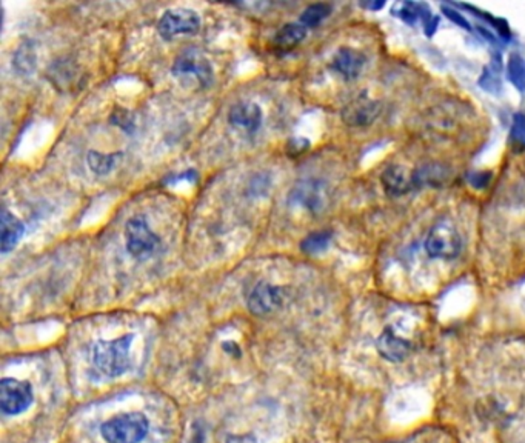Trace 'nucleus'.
<instances>
[{"mask_svg":"<svg viewBox=\"0 0 525 443\" xmlns=\"http://www.w3.org/2000/svg\"><path fill=\"white\" fill-rule=\"evenodd\" d=\"M134 336L125 334L113 341H99L93 347L94 367L107 377H119L130 368V349Z\"/></svg>","mask_w":525,"mask_h":443,"instance_id":"1","label":"nucleus"},{"mask_svg":"<svg viewBox=\"0 0 525 443\" xmlns=\"http://www.w3.org/2000/svg\"><path fill=\"white\" fill-rule=\"evenodd\" d=\"M148 429V419L142 413H123L105 422L101 434L108 443H141Z\"/></svg>","mask_w":525,"mask_h":443,"instance_id":"2","label":"nucleus"},{"mask_svg":"<svg viewBox=\"0 0 525 443\" xmlns=\"http://www.w3.org/2000/svg\"><path fill=\"white\" fill-rule=\"evenodd\" d=\"M172 74L183 85H193L196 88H208L214 79L212 63L198 50H187L177 56Z\"/></svg>","mask_w":525,"mask_h":443,"instance_id":"3","label":"nucleus"},{"mask_svg":"<svg viewBox=\"0 0 525 443\" xmlns=\"http://www.w3.org/2000/svg\"><path fill=\"white\" fill-rule=\"evenodd\" d=\"M462 250V240L451 220H439L433 225L425 239V251L430 257L451 260Z\"/></svg>","mask_w":525,"mask_h":443,"instance_id":"4","label":"nucleus"},{"mask_svg":"<svg viewBox=\"0 0 525 443\" xmlns=\"http://www.w3.org/2000/svg\"><path fill=\"white\" fill-rule=\"evenodd\" d=\"M125 240L127 250L134 259L145 260L153 256L161 240L151 230L145 217L136 216L131 217L125 225Z\"/></svg>","mask_w":525,"mask_h":443,"instance_id":"5","label":"nucleus"},{"mask_svg":"<svg viewBox=\"0 0 525 443\" xmlns=\"http://www.w3.org/2000/svg\"><path fill=\"white\" fill-rule=\"evenodd\" d=\"M200 28V16L189 8H173L163 12L157 23V31L165 41L181 34H194Z\"/></svg>","mask_w":525,"mask_h":443,"instance_id":"6","label":"nucleus"},{"mask_svg":"<svg viewBox=\"0 0 525 443\" xmlns=\"http://www.w3.org/2000/svg\"><path fill=\"white\" fill-rule=\"evenodd\" d=\"M32 388L28 382L5 377L0 382V408L8 415L21 414L32 403Z\"/></svg>","mask_w":525,"mask_h":443,"instance_id":"7","label":"nucleus"},{"mask_svg":"<svg viewBox=\"0 0 525 443\" xmlns=\"http://www.w3.org/2000/svg\"><path fill=\"white\" fill-rule=\"evenodd\" d=\"M328 200H330V193H328L327 185L324 182L314 179L299 182L290 194V202L304 206L307 211L313 214L325 211Z\"/></svg>","mask_w":525,"mask_h":443,"instance_id":"8","label":"nucleus"},{"mask_svg":"<svg viewBox=\"0 0 525 443\" xmlns=\"http://www.w3.org/2000/svg\"><path fill=\"white\" fill-rule=\"evenodd\" d=\"M380 114H382V103L376 99H371L367 94L354 97L340 113L342 120L349 127H369Z\"/></svg>","mask_w":525,"mask_h":443,"instance_id":"9","label":"nucleus"},{"mask_svg":"<svg viewBox=\"0 0 525 443\" xmlns=\"http://www.w3.org/2000/svg\"><path fill=\"white\" fill-rule=\"evenodd\" d=\"M285 299V288L267 282H260L254 286L248 297V310L254 316H267L279 310Z\"/></svg>","mask_w":525,"mask_h":443,"instance_id":"10","label":"nucleus"},{"mask_svg":"<svg viewBox=\"0 0 525 443\" xmlns=\"http://www.w3.org/2000/svg\"><path fill=\"white\" fill-rule=\"evenodd\" d=\"M376 348L385 360L400 362L410 354L411 343L406 338L398 336L393 328H385L382 334L378 337Z\"/></svg>","mask_w":525,"mask_h":443,"instance_id":"11","label":"nucleus"},{"mask_svg":"<svg viewBox=\"0 0 525 443\" xmlns=\"http://www.w3.org/2000/svg\"><path fill=\"white\" fill-rule=\"evenodd\" d=\"M365 62L367 58L360 51L353 48H340L333 57L331 67L345 80H354L362 73Z\"/></svg>","mask_w":525,"mask_h":443,"instance_id":"12","label":"nucleus"},{"mask_svg":"<svg viewBox=\"0 0 525 443\" xmlns=\"http://www.w3.org/2000/svg\"><path fill=\"white\" fill-rule=\"evenodd\" d=\"M262 119H264V114H262V109L259 105H256L253 102H239L229 109L228 114V120L229 123H233L234 127H239L245 131L254 133L256 129H259L262 125Z\"/></svg>","mask_w":525,"mask_h":443,"instance_id":"13","label":"nucleus"},{"mask_svg":"<svg viewBox=\"0 0 525 443\" xmlns=\"http://www.w3.org/2000/svg\"><path fill=\"white\" fill-rule=\"evenodd\" d=\"M380 182H382L387 194L390 195H404L411 188H415L413 186V175H409L405 166L398 164L389 165L384 169Z\"/></svg>","mask_w":525,"mask_h":443,"instance_id":"14","label":"nucleus"},{"mask_svg":"<svg viewBox=\"0 0 525 443\" xmlns=\"http://www.w3.org/2000/svg\"><path fill=\"white\" fill-rule=\"evenodd\" d=\"M413 175V186L421 188V186H444L445 182L450 179L451 171L449 166L441 164H426L415 169Z\"/></svg>","mask_w":525,"mask_h":443,"instance_id":"15","label":"nucleus"},{"mask_svg":"<svg viewBox=\"0 0 525 443\" xmlns=\"http://www.w3.org/2000/svg\"><path fill=\"white\" fill-rule=\"evenodd\" d=\"M0 226H2V234H0V246L2 252H8L16 248L19 240L25 234V226L14 214H11L8 210H2L0 216Z\"/></svg>","mask_w":525,"mask_h":443,"instance_id":"16","label":"nucleus"},{"mask_svg":"<svg viewBox=\"0 0 525 443\" xmlns=\"http://www.w3.org/2000/svg\"><path fill=\"white\" fill-rule=\"evenodd\" d=\"M305 36H307V28L304 27V25L287 23L278 32H276L273 43L276 48L288 51V50H293L294 47H298V45L304 41Z\"/></svg>","mask_w":525,"mask_h":443,"instance_id":"17","label":"nucleus"},{"mask_svg":"<svg viewBox=\"0 0 525 443\" xmlns=\"http://www.w3.org/2000/svg\"><path fill=\"white\" fill-rule=\"evenodd\" d=\"M393 14L398 16L400 21L405 22L406 25H416L419 19H422L425 25L433 17L429 5L416 2L398 3L395 8H393Z\"/></svg>","mask_w":525,"mask_h":443,"instance_id":"18","label":"nucleus"},{"mask_svg":"<svg viewBox=\"0 0 525 443\" xmlns=\"http://www.w3.org/2000/svg\"><path fill=\"white\" fill-rule=\"evenodd\" d=\"M501 71H502V63H501V56L500 54H493L491 56V61L488 62L487 67L484 68L481 77H479V87H481L484 91L491 94H497L501 91Z\"/></svg>","mask_w":525,"mask_h":443,"instance_id":"19","label":"nucleus"},{"mask_svg":"<svg viewBox=\"0 0 525 443\" xmlns=\"http://www.w3.org/2000/svg\"><path fill=\"white\" fill-rule=\"evenodd\" d=\"M50 77L57 88H73L77 85V68L67 61L56 62L50 69Z\"/></svg>","mask_w":525,"mask_h":443,"instance_id":"20","label":"nucleus"},{"mask_svg":"<svg viewBox=\"0 0 525 443\" xmlns=\"http://www.w3.org/2000/svg\"><path fill=\"white\" fill-rule=\"evenodd\" d=\"M121 154H105L99 151H88L87 162L91 171L97 175H107L114 169Z\"/></svg>","mask_w":525,"mask_h":443,"instance_id":"21","label":"nucleus"},{"mask_svg":"<svg viewBox=\"0 0 525 443\" xmlns=\"http://www.w3.org/2000/svg\"><path fill=\"white\" fill-rule=\"evenodd\" d=\"M507 79L519 93H525V58L521 54L511 53L508 56Z\"/></svg>","mask_w":525,"mask_h":443,"instance_id":"22","label":"nucleus"},{"mask_svg":"<svg viewBox=\"0 0 525 443\" xmlns=\"http://www.w3.org/2000/svg\"><path fill=\"white\" fill-rule=\"evenodd\" d=\"M331 233L330 231H316L308 234V236L300 242V251L310 256H316L328 250L331 244Z\"/></svg>","mask_w":525,"mask_h":443,"instance_id":"23","label":"nucleus"},{"mask_svg":"<svg viewBox=\"0 0 525 443\" xmlns=\"http://www.w3.org/2000/svg\"><path fill=\"white\" fill-rule=\"evenodd\" d=\"M457 6H461V8H464V10L471 11V14L479 17V19H482L484 22H487V25H491V27L497 31V34H500V39H502V41L508 42L511 39L510 27H508V23L504 21V19L491 16L490 12H485V11L479 10V8H476V6H471V5H457Z\"/></svg>","mask_w":525,"mask_h":443,"instance_id":"24","label":"nucleus"},{"mask_svg":"<svg viewBox=\"0 0 525 443\" xmlns=\"http://www.w3.org/2000/svg\"><path fill=\"white\" fill-rule=\"evenodd\" d=\"M331 6L328 3H313L300 14V25L305 28H316L330 16Z\"/></svg>","mask_w":525,"mask_h":443,"instance_id":"25","label":"nucleus"},{"mask_svg":"<svg viewBox=\"0 0 525 443\" xmlns=\"http://www.w3.org/2000/svg\"><path fill=\"white\" fill-rule=\"evenodd\" d=\"M511 140L515 145L525 148V116L515 114L513 125H511Z\"/></svg>","mask_w":525,"mask_h":443,"instance_id":"26","label":"nucleus"},{"mask_svg":"<svg viewBox=\"0 0 525 443\" xmlns=\"http://www.w3.org/2000/svg\"><path fill=\"white\" fill-rule=\"evenodd\" d=\"M110 120H111V123H113V125L119 127L121 129H123V131H127V133H131V129L134 128L133 114H131L128 109H117V111H114Z\"/></svg>","mask_w":525,"mask_h":443,"instance_id":"27","label":"nucleus"},{"mask_svg":"<svg viewBox=\"0 0 525 443\" xmlns=\"http://www.w3.org/2000/svg\"><path fill=\"white\" fill-rule=\"evenodd\" d=\"M441 11L444 12L445 17L450 19V21L453 23H455V25H457L459 28H464V30H469V31L471 30L470 22L467 21V19L464 17V14H462L461 11H457L456 8H453V5H442L441 6Z\"/></svg>","mask_w":525,"mask_h":443,"instance_id":"28","label":"nucleus"},{"mask_svg":"<svg viewBox=\"0 0 525 443\" xmlns=\"http://www.w3.org/2000/svg\"><path fill=\"white\" fill-rule=\"evenodd\" d=\"M490 180H491V173L490 171H476V173L469 175L470 185L475 186V188H485V186H488Z\"/></svg>","mask_w":525,"mask_h":443,"instance_id":"29","label":"nucleus"},{"mask_svg":"<svg viewBox=\"0 0 525 443\" xmlns=\"http://www.w3.org/2000/svg\"><path fill=\"white\" fill-rule=\"evenodd\" d=\"M308 147H310V142L305 140V139H293L290 143H288V153L293 154V155H298L300 153H304L308 149Z\"/></svg>","mask_w":525,"mask_h":443,"instance_id":"30","label":"nucleus"},{"mask_svg":"<svg viewBox=\"0 0 525 443\" xmlns=\"http://www.w3.org/2000/svg\"><path fill=\"white\" fill-rule=\"evenodd\" d=\"M438 23H439V19L436 16H433L429 22H426L424 25V31L425 34L429 37H433V34H435L436 30H438Z\"/></svg>","mask_w":525,"mask_h":443,"instance_id":"31","label":"nucleus"},{"mask_svg":"<svg viewBox=\"0 0 525 443\" xmlns=\"http://www.w3.org/2000/svg\"><path fill=\"white\" fill-rule=\"evenodd\" d=\"M224 349L227 351V353L233 354V356H234V353H236V356H240L239 347H238V343H236V342H225L224 343Z\"/></svg>","mask_w":525,"mask_h":443,"instance_id":"32","label":"nucleus"},{"mask_svg":"<svg viewBox=\"0 0 525 443\" xmlns=\"http://www.w3.org/2000/svg\"><path fill=\"white\" fill-rule=\"evenodd\" d=\"M477 31L481 32V34L484 36V39H487L488 42H491V43H495V42H496V37H495L493 34H491V32H490L488 30H485L484 27H479V28H477Z\"/></svg>","mask_w":525,"mask_h":443,"instance_id":"33","label":"nucleus"},{"mask_svg":"<svg viewBox=\"0 0 525 443\" xmlns=\"http://www.w3.org/2000/svg\"><path fill=\"white\" fill-rule=\"evenodd\" d=\"M384 2H370V3H362L364 8H369V10H373V11H378L380 8H384Z\"/></svg>","mask_w":525,"mask_h":443,"instance_id":"34","label":"nucleus"},{"mask_svg":"<svg viewBox=\"0 0 525 443\" xmlns=\"http://www.w3.org/2000/svg\"><path fill=\"white\" fill-rule=\"evenodd\" d=\"M192 443H203V434H202V431H196L194 433V437H193Z\"/></svg>","mask_w":525,"mask_h":443,"instance_id":"35","label":"nucleus"}]
</instances>
